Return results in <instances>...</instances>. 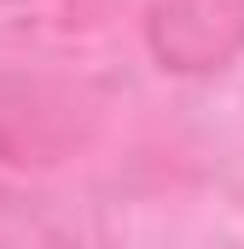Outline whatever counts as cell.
<instances>
[{
	"label": "cell",
	"mask_w": 244,
	"mask_h": 249,
	"mask_svg": "<svg viewBox=\"0 0 244 249\" xmlns=\"http://www.w3.org/2000/svg\"><path fill=\"white\" fill-rule=\"evenodd\" d=\"M151 41L175 70H209L244 41V0H163Z\"/></svg>",
	"instance_id": "obj_1"
}]
</instances>
